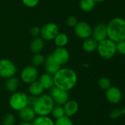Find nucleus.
Segmentation results:
<instances>
[{
    "mask_svg": "<svg viewBox=\"0 0 125 125\" xmlns=\"http://www.w3.org/2000/svg\"><path fill=\"white\" fill-rule=\"evenodd\" d=\"M23 4L27 7L33 8L35 7L40 2V0H21Z\"/></svg>",
    "mask_w": 125,
    "mask_h": 125,
    "instance_id": "nucleus-32",
    "label": "nucleus"
},
{
    "mask_svg": "<svg viewBox=\"0 0 125 125\" xmlns=\"http://www.w3.org/2000/svg\"><path fill=\"white\" fill-rule=\"evenodd\" d=\"M123 115L122 109L120 108H114L109 113V117L111 119H117Z\"/></svg>",
    "mask_w": 125,
    "mask_h": 125,
    "instance_id": "nucleus-30",
    "label": "nucleus"
},
{
    "mask_svg": "<svg viewBox=\"0 0 125 125\" xmlns=\"http://www.w3.org/2000/svg\"><path fill=\"white\" fill-rule=\"evenodd\" d=\"M97 51L102 59L105 60H110L117 53L116 44L111 40L106 38L98 42Z\"/></svg>",
    "mask_w": 125,
    "mask_h": 125,
    "instance_id": "nucleus-4",
    "label": "nucleus"
},
{
    "mask_svg": "<svg viewBox=\"0 0 125 125\" xmlns=\"http://www.w3.org/2000/svg\"><path fill=\"white\" fill-rule=\"evenodd\" d=\"M29 33L34 38L38 37L41 35V28H39L38 26H33L30 29Z\"/></svg>",
    "mask_w": 125,
    "mask_h": 125,
    "instance_id": "nucleus-34",
    "label": "nucleus"
},
{
    "mask_svg": "<svg viewBox=\"0 0 125 125\" xmlns=\"http://www.w3.org/2000/svg\"><path fill=\"white\" fill-rule=\"evenodd\" d=\"M15 122H16L15 116L11 113L5 114L1 119L2 125H15Z\"/></svg>",
    "mask_w": 125,
    "mask_h": 125,
    "instance_id": "nucleus-28",
    "label": "nucleus"
},
{
    "mask_svg": "<svg viewBox=\"0 0 125 125\" xmlns=\"http://www.w3.org/2000/svg\"><path fill=\"white\" fill-rule=\"evenodd\" d=\"M44 69L46 73L54 75L57 72V70L61 67L53 59L51 54H49L48 56H46L45 58V62H44Z\"/></svg>",
    "mask_w": 125,
    "mask_h": 125,
    "instance_id": "nucleus-15",
    "label": "nucleus"
},
{
    "mask_svg": "<svg viewBox=\"0 0 125 125\" xmlns=\"http://www.w3.org/2000/svg\"><path fill=\"white\" fill-rule=\"evenodd\" d=\"M63 109L65 111V115L69 117H72L75 116L79 111V104L74 100H69L63 105Z\"/></svg>",
    "mask_w": 125,
    "mask_h": 125,
    "instance_id": "nucleus-16",
    "label": "nucleus"
},
{
    "mask_svg": "<svg viewBox=\"0 0 125 125\" xmlns=\"http://www.w3.org/2000/svg\"><path fill=\"white\" fill-rule=\"evenodd\" d=\"M51 55L60 67L67 64L70 60V53L66 47H57Z\"/></svg>",
    "mask_w": 125,
    "mask_h": 125,
    "instance_id": "nucleus-10",
    "label": "nucleus"
},
{
    "mask_svg": "<svg viewBox=\"0 0 125 125\" xmlns=\"http://www.w3.org/2000/svg\"><path fill=\"white\" fill-rule=\"evenodd\" d=\"M55 86L69 92L72 90L78 82L77 73L69 67H60L53 75Z\"/></svg>",
    "mask_w": 125,
    "mask_h": 125,
    "instance_id": "nucleus-1",
    "label": "nucleus"
},
{
    "mask_svg": "<svg viewBox=\"0 0 125 125\" xmlns=\"http://www.w3.org/2000/svg\"><path fill=\"white\" fill-rule=\"evenodd\" d=\"M98 86L101 89L106 91L111 86V81L108 77H101L98 81Z\"/></svg>",
    "mask_w": 125,
    "mask_h": 125,
    "instance_id": "nucleus-27",
    "label": "nucleus"
},
{
    "mask_svg": "<svg viewBox=\"0 0 125 125\" xmlns=\"http://www.w3.org/2000/svg\"><path fill=\"white\" fill-rule=\"evenodd\" d=\"M18 125H32V124L30 122H21L20 124H18Z\"/></svg>",
    "mask_w": 125,
    "mask_h": 125,
    "instance_id": "nucleus-35",
    "label": "nucleus"
},
{
    "mask_svg": "<svg viewBox=\"0 0 125 125\" xmlns=\"http://www.w3.org/2000/svg\"><path fill=\"white\" fill-rule=\"evenodd\" d=\"M52 99L55 105H63L69 100V93L65 90L59 89L56 86H54L49 90V94Z\"/></svg>",
    "mask_w": 125,
    "mask_h": 125,
    "instance_id": "nucleus-9",
    "label": "nucleus"
},
{
    "mask_svg": "<svg viewBox=\"0 0 125 125\" xmlns=\"http://www.w3.org/2000/svg\"><path fill=\"white\" fill-rule=\"evenodd\" d=\"M44 89L43 88L42 85L40 83V82L37 80L29 84L28 86V92L29 95L33 97H39L44 92Z\"/></svg>",
    "mask_w": 125,
    "mask_h": 125,
    "instance_id": "nucleus-18",
    "label": "nucleus"
},
{
    "mask_svg": "<svg viewBox=\"0 0 125 125\" xmlns=\"http://www.w3.org/2000/svg\"><path fill=\"white\" fill-rule=\"evenodd\" d=\"M28 97L29 95L24 92H15L9 97V106L14 111L18 112L24 108L28 106Z\"/></svg>",
    "mask_w": 125,
    "mask_h": 125,
    "instance_id": "nucleus-5",
    "label": "nucleus"
},
{
    "mask_svg": "<svg viewBox=\"0 0 125 125\" xmlns=\"http://www.w3.org/2000/svg\"><path fill=\"white\" fill-rule=\"evenodd\" d=\"M55 103L48 94H43L36 97L35 102L32 106L37 116H49Z\"/></svg>",
    "mask_w": 125,
    "mask_h": 125,
    "instance_id": "nucleus-3",
    "label": "nucleus"
},
{
    "mask_svg": "<svg viewBox=\"0 0 125 125\" xmlns=\"http://www.w3.org/2000/svg\"><path fill=\"white\" fill-rule=\"evenodd\" d=\"M18 113V118L20 119V120L24 122L31 123L37 116L32 107H30L29 105L24 108Z\"/></svg>",
    "mask_w": 125,
    "mask_h": 125,
    "instance_id": "nucleus-14",
    "label": "nucleus"
},
{
    "mask_svg": "<svg viewBox=\"0 0 125 125\" xmlns=\"http://www.w3.org/2000/svg\"><path fill=\"white\" fill-rule=\"evenodd\" d=\"M29 48L34 54L41 53L44 48V40L41 37L33 38L30 42Z\"/></svg>",
    "mask_w": 125,
    "mask_h": 125,
    "instance_id": "nucleus-19",
    "label": "nucleus"
},
{
    "mask_svg": "<svg viewBox=\"0 0 125 125\" xmlns=\"http://www.w3.org/2000/svg\"><path fill=\"white\" fill-rule=\"evenodd\" d=\"M98 42L95 40L93 37H89L85 40H83L82 48L83 50L86 53H93L97 51Z\"/></svg>",
    "mask_w": 125,
    "mask_h": 125,
    "instance_id": "nucleus-21",
    "label": "nucleus"
},
{
    "mask_svg": "<svg viewBox=\"0 0 125 125\" xmlns=\"http://www.w3.org/2000/svg\"><path fill=\"white\" fill-rule=\"evenodd\" d=\"M50 115L52 116V118L53 119H60L65 115V111L63 109V107L62 105H55L54 108H52Z\"/></svg>",
    "mask_w": 125,
    "mask_h": 125,
    "instance_id": "nucleus-26",
    "label": "nucleus"
},
{
    "mask_svg": "<svg viewBox=\"0 0 125 125\" xmlns=\"http://www.w3.org/2000/svg\"><path fill=\"white\" fill-rule=\"evenodd\" d=\"M96 4L93 0H80L79 7L83 12H90L94 10Z\"/></svg>",
    "mask_w": 125,
    "mask_h": 125,
    "instance_id": "nucleus-24",
    "label": "nucleus"
},
{
    "mask_svg": "<svg viewBox=\"0 0 125 125\" xmlns=\"http://www.w3.org/2000/svg\"><path fill=\"white\" fill-rule=\"evenodd\" d=\"M91 37H93L97 42L108 38L107 25L104 23H99L96 24L94 28H92Z\"/></svg>",
    "mask_w": 125,
    "mask_h": 125,
    "instance_id": "nucleus-13",
    "label": "nucleus"
},
{
    "mask_svg": "<svg viewBox=\"0 0 125 125\" xmlns=\"http://www.w3.org/2000/svg\"><path fill=\"white\" fill-rule=\"evenodd\" d=\"M77 23H78L77 18L75 16H73V15L69 16V17L67 18V20H66V24H67V26H69V27H73V28H74V27L77 25Z\"/></svg>",
    "mask_w": 125,
    "mask_h": 125,
    "instance_id": "nucleus-33",
    "label": "nucleus"
},
{
    "mask_svg": "<svg viewBox=\"0 0 125 125\" xmlns=\"http://www.w3.org/2000/svg\"><path fill=\"white\" fill-rule=\"evenodd\" d=\"M39 77V73L38 68L32 66L28 65L22 69L20 73V81L26 84H29L38 80Z\"/></svg>",
    "mask_w": 125,
    "mask_h": 125,
    "instance_id": "nucleus-7",
    "label": "nucleus"
},
{
    "mask_svg": "<svg viewBox=\"0 0 125 125\" xmlns=\"http://www.w3.org/2000/svg\"><path fill=\"white\" fill-rule=\"evenodd\" d=\"M122 114H123V115H125V108H122Z\"/></svg>",
    "mask_w": 125,
    "mask_h": 125,
    "instance_id": "nucleus-37",
    "label": "nucleus"
},
{
    "mask_svg": "<svg viewBox=\"0 0 125 125\" xmlns=\"http://www.w3.org/2000/svg\"><path fill=\"white\" fill-rule=\"evenodd\" d=\"M17 71L15 64L11 60L6 58L0 59V78L7 80L15 76Z\"/></svg>",
    "mask_w": 125,
    "mask_h": 125,
    "instance_id": "nucleus-6",
    "label": "nucleus"
},
{
    "mask_svg": "<svg viewBox=\"0 0 125 125\" xmlns=\"http://www.w3.org/2000/svg\"><path fill=\"white\" fill-rule=\"evenodd\" d=\"M45 58L46 57L41 53H35L31 59V64H32L31 65H32L37 68L43 66L45 62Z\"/></svg>",
    "mask_w": 125,
    "mask_h": 125,
    "instance_id": "nucleus-25",
    "label": "nucleus"
},
{
    "mask_svg": "<svg viewBox=\"0 0 125 125\" xmlns=\"http://www.w3.org/2000/svg\"><path fill=\"white\" fill-rule=\"evenodd\" d=\"M32 125H55V120L49 116H36Z\"/></svg>",
    "mask_w": 125,
    "mask_h": 125,
    "instance_id": "nucleus-22",
    "label": "nucleus"
},
{
    "mask_svg": "<svg viewBox=\"0 0 125 125\" xmlns=\"http://www.w3.org/2000/svg\"><path fill=\"white\" fill-rule=\"evenodd\" d=\"M94 2H96V3H102V2H104V1H105L106 0H93Z\"/></svg>",
    "mask_w": 125,
    "mask_h": 125,
    "instance_id": "nucleus-36",
    "label": "nucleus"
},
{
    "mask_svg": "<svg viewBox=\"0 0 125 125\" xmlns=\"http://www.w3.org/2000/svg\"><path fill=\"white\" fill-rule=\"evenodd\" d=\"M38 81L42 85L44 90L49 91L51 89H52L55 86L53 75L47 73H43L42 75H39Z\"/></svg>",
    "mask_w": 125,
    "mask_h": 125,
    "instance_id": "nucleus-17",
    "label": "nucleus"
},
{
    "mask_svg": "<svg viewBox=\"0 0 125 125\" xmlns=\"http://www.w3.org/2000/svg\"><path fill=\"white\" fill-rule=\"evenodd\" d=\"M74 29L76 36L81 40H85L91 37L92 27L86 21H78Z\"/></svg>",
    "mask_w": 125,
    "mask_h": 125,
    "instance_id": "nucleus-11",
    "label": "nucleus"
},
{
    "mask_svg": "<svg viewBox=\"0 0 125 125\" xmlns=\"http://www.w3.org/2000/svg\"><path fill=\"white\" fill-rule=\"evenodd\" d=\"M20 86V79L16 76L11 77L7 79L5 83V89L8 92L13 93L17 92Z\"/></svg>",
    "mask_w": 125,
    "mask_h": 125,
    "instance_id": "nucleus-20",
    "label": "nucleus"
},
{
    "mask_svg": "<svg viewBox=\"0 0 125 125\" xmlns=\"http://www.w3.org/2000/svg\"><path fill=\"white\" fill-rule=\"evenodd\" d=\"M55 125H74V122L70 117L64 116L55 120Z\"/></svg>",
    "mask_w": 125,
    "mask_h": 125,
    "instance_id": "nucleus-29",
    "label": "nucleus"
},
{
    "mask_svg": "<svg viewBox=\"0 0 125 125\" xmlns=\"http://www.w3.org/2000/svg\"><path fill=\"white\" fill-rule=\"evenodd\" d=\"M53 40L57 47H66L69 43V39L66 33L59 32Z\"/></svg>",
    "mask_w": 125,
    "mask_h": 125,
    "instance_id": "nucleus-23",
    "label": "nucleus"
},
{
    "mask_svg": "<svg viewBox=\"0 0 125 125\" xmlns=\"http://www.w3.org/2000/svg\"><path fill=\"white\" fill-rule=\"evenodd\" d=\"M105 97L109 103L112 105H116L122 100V92L118 87L111 86L105 91Z\"/></svg>",
    "mask_w": 125,
    "mask_h": 125,
    "instance_id": "nucleus-12",
    "label": "nucleus"
},
{
    "mask_svg": "<svg viewBox=\"0 0 125 125\" xmlns=\"http://www.w3.org/2000/svg\"><path fill=\"white\" fill-rule=\"evenodd\" d=\"M116 52L120 55H125V40L116 42Z\"/></svg>",
    "mask_w": 125,
    "mask_h": 125,
    "instance_id": "nucleus-31",
    "label": "nucleus"
},
{
    "mask_svg": "<svg viewBox=\"0 0 125 125\" xmlns=\"http://www.w3.org/2000/svg\"><path fill=\"white\" fill-rule=\"evenodd\" d=\"M107 25L108 38L114 42L125 40V19L115 17L109 21Z\"/></svg>",
    "mask_w": 125,
    "mask_h": 125,
    "instance_id": "nucleus-2",
    "label": "nucleus"
},
{
    "mask_svg": "<svg viewBox=\"0 0 125 125\" xmlns=\"http://www.w3.org/2000/svg\"><path fill=\"white\" fill-rule=\"evenodd\" d=\"M60 32L58 26L55 23H47L41 28L40 37L44 41H52Z\"/></svg>",
    "mask_w": 125,
    "mask_h": 125,
    "instance_id": "nucleus-8",
    "label": "nucleus"
}]
</instances>
